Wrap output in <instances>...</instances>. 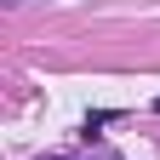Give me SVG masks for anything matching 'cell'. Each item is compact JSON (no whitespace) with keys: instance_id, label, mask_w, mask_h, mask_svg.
Returning <instances> with one entry per match:
<instances>
[{"instance_id":"cell-1","label":"cell","mask_w":160,"mask_h":160,"mask_svg":"<svg viewBox=\"0 0 160 160\" xmlns=\"http://www.w3.org/2000/svg\"><path fill=\"white\" fill-rule=\"evenodd\" d=\"M154 114H160V97H154Z\"/></svg>"},{"instance_id":"cell-2","label":"cell","mask_w":160,"mask_h":160,"mask_svg":"<svg viewBox=\"0 0 160 160\" xmlns=\"http://www.w3.org/2000/svg\"><path fill=\"white\" fill-rule=\"evenodd\" d=\"M46 160H63V154H46Z\"/></svg>"}]
</instances>
